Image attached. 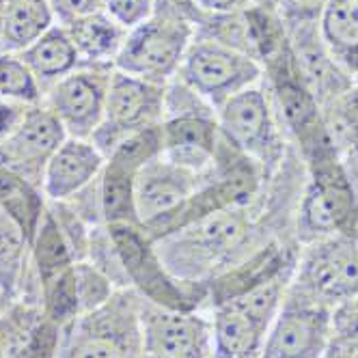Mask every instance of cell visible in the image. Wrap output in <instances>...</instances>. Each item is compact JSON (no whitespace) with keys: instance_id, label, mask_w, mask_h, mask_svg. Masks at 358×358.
Returning a JSON list of instances; mask_svg holds the SVG:
<instances>
[{"instance_id":"1","label":"cell","mask_w":358,"mask_h":358,"mask_svg":"<svg viewBox=\"0 0 358 358\" xmlns=\"http://www.w3.org/2000/svg\"><path fill=\"white\" fill-rule=\"evenodd\" d=\"M143 298L117 289L95 311L63 328L59 358H143Z\"/></svg>"},{"instance_id":"2","label":"cell","mask_w":358,"mask_h":358,"mask_svg":"<svg viewBox=\"0 0 358 358\" xmlns=\"http://www.w3.org/2000/svg\"><path fill=\"white\" fill-rule=\"evenodd\" d=\"M108 238L127 287L151 304L175 311H196L206 285L177 280L162 264L156 246L134 222L108 224Z\"/></svg>"},{"instance_id":"3","label":"cell","mask_w":358,"mask_h":358,"mask_svg":"<svg viewBox=\"0 0 358 358\" xmlns=\"http://www.w3.org/2000/svg\"><path fill=\"white\" fill-rule=\"evenodd\" d=\"M278 304L280 283L276 278L216 304L212 317V358H262Z\"/></svg>"},{"instance_id":"4","label":"cell","mask_w":358,"mask_h":358,"mask_svg":"<svg viewBox=\"0 0 358 358\" xmlns=\"http://www.w3.org/2000/svg\"><path fill=\"white\" fill-rule=\"evenodd\" d=\"M190 43L192 27L188 20L153 13L145 24L127 31L115 67L134 78L164 85L182 67Z\"/></svg>"},{"instance_id":"5","label":"cell","mask_w":358,"mask_h":358,"mask_svg":"<svg viewBox=\"0 0 358 358\" xmlns=\"http://www.w3.org/2000/svg\"><path fill=\"white\" fill-rule=\"evenodd\" d=\"M164 110V89L119 69L110 76V87L106 95L104 121L93 134V143L108 158V153L127 136L138 134L153 127Z\"/></svg>"},{"instance_id":"6","label":"cell","mask_w":358,"mask_h":358,"mask_svg":"<svg viewBox=\"0 0 358 358\" xmlns=\"http://www.w3.org/2000/svg\"><path fill=\"white\" fill-rule=\"evenodd\" d=\"M113 71L101 65L78 67L50 87L45 106L63 123L67 136L87 138L99 130Z\"/></svg>"},{"instance_id":"7","label":"cell","mask_w":358,"mask_h":358,"mask_svg":"<svg viewBox=\"0 0 358 358\" xmlns=\"http://www.w3.org/2000/svg\"><path fill=\"white\" fill-rule=\"evenodd\" d=\"M143 358H212V320L143 298Z\"/></svg>"},{"instance_id":"8","label":"cell","mask_w":358,"mask_h":358,"mask_svg":"<svg viewBox=\"0 0 358 358\" xmlns=\"http://www.w3.org/2000/svg\"><path fill=\"white\" fill-rule=\"evenodd\" d=\"M179 69L188 89L214 104H224L259 76V67L248 57L216 41L190 43Z\"/></svg>"},{"instance_id":"9","label":"cell","mask_w":358,"mask_h":358,"mask_svg":"<svg viewBox=\"0 0 358 358\" xmlns=\"http://www.w3.org/2000/svg\"><path fill=\"white\" fill-rule=\"evenodd\" d=\"M65 138L67 132L57 115L48 106H33L24 110L15 130L0 141V164L41 186L43 169Z\"/></svg>"},{"instance_id":"10","label":"cell","mask_w":358,"mask_h":358,"mask_svg":"<svg viewBox=\"0 0 358 358\" xmlns=\"http://www.w3.org/2000/svg\"><path fill=\"white\" fill-rule=\"evenodd\" d=\"M330 337V313L320 302L292 298L272 320L262 358H322Z\"/></svg>"},{"instance_id":"11","label":"cell","mask_w":358,"mask_h":358,"mask_svg":"<svg viewBox=\"0 0 358 358\" xmlns=\"http://www.w3.org/2000/svg\"><path fill=\"white\" fill-rule=\"evenodd\" d=\"M194 175L162 158V153L149 158L134 177L132 201L134 214L143 229L160 224L186 203L194 190Z\"/></svg>"},{"instance_id":"12","label":"cell","mask_w":358,"mask_h":358,"mask_svg":"<svg viewBox=\"0 0 358 358\" xmlns=\"http://www.w3.org/2000/svg\"><path fill=\"white\" fill-rule=\"evenodd\" d=\"M61 341L63 326L35 302L11 300L0 313V350L5 358H59Z\"/></svg>"},{"instance_id":"13","label":"cell","mask_w":358,"mask_h":358,"mask_svg":"<svg viewBox=\"0 0 358 358\" xmlns=\"http://www.w3.org/2000/svg\"><path fill=\"white\" fill-rule=\"evenodd\" d=\"M300 287L320 300H352L358 296V244L332 240L306 257Z\"/></svg>"},{"instance_id":"14","label":"cell","mask_w":358,"mask_h":358,"mask_svg":"<svg viewBox=\"0 0 358 358\" xmlns=\"http://www.w3.org/2000/svg\"><path fill=\"white\" fill-rule=\"evenodd\" d=\"M104 164L106 156L93 141L67 136L43 169L41 190L50 201L65 203L83 192L104 171Z\"/></svg>"},{"instance_id":"15","label":"cell","mask_w":358,"mask_h":358,"mask_svg":"<svg viewBox=\"0 0 358 358\" xmlns=\"http://www.w3.org/2000/svg\"><path fill=\"white\" fill-rule=\"evenodd\" d=\"M162 158L190 173L203 171L214 153V125L196 115H182L162 127Z\"/></svg>"},{"instance_id":"16","label":"cell","mask_w":358,"mask_h":358,"mask_svg":"<svg viewBox=\"0 0 358 358\" xmlns=\"http://www.w3.org/2000/svg\"><path fill=\"white\" fill-rule=\"evenodd\" d=\"M220 121L224 132L234 143L244 147L250 153H264L270 143V113L266 97L262 91L244 89L229 97L222 110Z\"/></svg>"},{"instance_id":"17","label":"cell","mask_w":358,"mask_h":358,"mask_svg":"<svg viewBox=\"0 0 358 358\" xmlns=\"http://www.w3.org/2000/svg\"><path fill=\"white\" fill-rule=\"evenodd\" d=\"M17 55L31 67L37 80L50 87L83 65L78 50H76L63 24H55L35 43H31L27 50H22Z\"/></svg>"},{"instance_id":"18","label":"cell","mask_w":358,"mask_h":358,"mask_svg":"<svg viewBox=\"0 0 358 358\" xmlns=\"http://www.w3.org/2000/svg\"><path fill=\"white\" fill-rule=\"evenodd\" d=\"M65 29L78 50L83 63L104 65L106 61H115L119 50L127 37V31L101 9L80 20L65 24Z\"/></svg>"},{"instance_id":"19","label":"cell","mask_w":358,"mask_h":358,"mask_svg":"<svg viewBox=\"0 0 358 358\" xmlns=\"http://www.w3.org/2000/svg\"><path fill=\"white\" fill-rule=\"evenodd\" d=\"M31 270V240L20 222L0 208V287L17 300Z\"/></svg>"},{"instance_id":"20","label":"cell","mask_w":358,"mask_h":358,"mask_svg":"<svg viewBox=\"0 0 358 358\" xmlns=\"http://www.w3.org/2000/svg\"><path fill=\"white\" fill-rule=\"evenodd\" d=\"M57 24L48 0H7L0 50L22 52Z\"/></svg>"},{"instance_id":"21","label":"cell","mask_w":358,"mask_h":358,"mask_svg":"<svg viewBox=\"0 0 358 358\" xmlns=\"http://www.w3.org/2000/svg\"><path fill=\"white\" fill-rule=\"evenodd\" d=\"M73 264H78V259L71 250V244L67 242L52 210H45L31 244V276L37 280V285H41Z\"/></svg>"},{"instance_id":"22","label":"cell","mask_w":358,"mask_h":358,"mask_svg":"<svg viewBox=\"0 0 358 358\" xmlns=\"http://www.w3.org/2000/svg\"><path fill=\"white\" fill-rule=\"evenodd\" d=\"M322 31L341 59H358V0H328L322 13Z\"/></svg>"},{"instance_id":"23","label":"cell","mask_w":358,"mask_h":358,"mask_svg":"<svg viewBox=\"0 0 358 358\" xmlns=\"http://www.w3.org/2000/svg\"><path fill=\"white\" fill-rule=\"evenodd\" d=\"M0 99L11 104H37L41 83L17 52L0 50Z\"/></svg>"},{"instance_id":"24","label":"cell","mask_w":358,"mask_h":358,"mask_svg":"<svg viewBox=\"0 0 358 358\" xmlns=\"http://www.w3.org/2000/svg\"><path fill=\"white\" fill-rule=\"evenodd\" d=\"M345 208L341 196L337 192L332 194L330 190L322 186H313L311 192L306 194L302 206V224L309 234H332L343 224L345 220Z\"/></svg>"},{"instance_id":"25","label":"cell","mask_w":358,"mask_h":358,"mask_svg":"<svg viewBox=\"0 0 358 358\" xmlns=\"http://www.w3.org/2000/svg\"><path fill=\"white\" fill-rule=\"evenodd\" d=\"M76 283H78L80 315L95 311L117 292L113 280L89 259L76 264Z\"/></svg>"},{"instance_id":"26","label":"cell","mask_w":358,"mask_h":358,"mask_svg":"<svg viewBox=\"0 0 358 358\" xmlns=\"http://www.w3.org/2000/svg\"><path fill=\"white\" fill-rule=\"evenodd\" d=\"M104 9L119 27L132 31L156 13V0H101Z\"/></svg>"},{"instance_id":"27","label":"cell","mask_w":358,"mask_h":358,"mask_svg":"<svg viewBox=\"0 0 358 358\" xmlns=\"http://www.w3.org/2000/svg\"><path fill=\"white\" fill-rule=\"evenodd\" d=\"M48 5L63 27L73 20L101 11V0H48Z\"/></svg>"},{"instance_id":"28","label":"cell","mask_w":358,"mask_h":358,"mask_svg":"<svg viewBox=\"0 0 358 358\" xmlns=\"http://www.w3.org/2000/svg\"><path fill=\"white\" fill-rule=\"evenodd\" d=\"M287 13L296 20H313L324 13L328 0H280Z\"/></svg>"},{"instance_id":"29","label":"cell","mask_w":358,"mask_h":358,"mask_svg":"<svg viewBox=\"0 0 358 358\" xmlns=\"http://www.w3.org/2000/svg\"><path fill=\"white\" fill-rule=\"evenodd\" d=\"M196 9V0H156V13L188 20V13Z\"/></svg>"},{"instance_id":"30","label":"cell","mask_w":358,"mask_h":358,"mask_svg":"<svg viewBox=\"0 0 358 358\" xmlns=\"http://www.w3.org/2000/svg\"><path fill=\"white\" fill-rule=\"evenodd\" d=\"M244 5V0H196V7L212 13H229Z\"/></svg>"},{"instance_id":"31","label":"cell","mask_w":358,"mask_h":358,"mask_svg":"<svg viewBox=\"0 0 358 358\" xmlns=\"http://www.w3.org/2000/svg\"><path fill=\"white\" fill-rule=\"evenodd\" d=\"M5 7L7 0H0V43H3V29H5Z\"/></svg>"},{"instance_id":"32","label":"cell","mask_w":358,"mask_h":358,"mask_svg":"<svg viewBox=\"0 0 358 358\" xmlns=\"http://www.w3.org/2000/svg\"><path fill=\"white\" fill-rule=\"evenodd\" d=\"M9 302H11V300H9V296H7V294L3 292V287H0V313H3V311L7 309V306H9Z\"/></svg>"},{"instance_id":"33","label":"cell","mask_w":358,"mask_h":358,"mask_svg":"<svg viewBox=\"0 0 358 358\" xmlns=\"http://www.w3.org/2000/svg\"><path fill=\"white\" fill-rule=\"evenodd\" d=\"M252 3H257V5H262V7H276L278 3H280V0H252Z\"/></svg>"},{"instance_id":"34","label":"cell","mask_w":358,"mask_h":358,"mask_svg":"<svg viewBox=\"0 0 358 358\" xmlns=\"http://www.w3.org/2000/svg\"><path fill=\"white\" fill-rule=\"evenodd\" d=\"M356 149H358V127H356Z\"/></svg>"},{"instance_id":"35","label":"cell","mask_w":358,"mask_h":358,"mask_svg":"<svg viewBox=\"0 0 358 358\" xmlns=\"http://www.w3.org/2000/svg\"><path fill=\"white\" fill-rule=\"evenodd\" d=\"M0 358H5V354H3V350H0Z\"/></svg>"}]
</instances>
